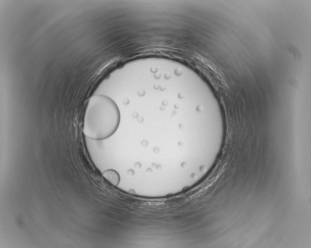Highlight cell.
Masks as SVG:
<instances>
[{"label":"cell","instance_id":"1","mask_svg":"<svg viewBox=\"0 0 311 248\" xmlns=\"http://www.w3.org/2000/svg\"><path fill=\"white\" fill-rule=\"evenodd\" d=\"M120 118L119 108L112 98L103 94L93 95L85 110L83 133L93 140L106 139L116 131Z\"/></svg>","mask_w":311,"mask_h":248},{"label":"cell","instance_id":"2","mask_svg":"<svg viewBox=\"0 0 311 248\" xmlns=\"http://www.w3.org/2000/svg\"><path fill=\"white\" fill-rule=\"evenodd\" d=\"M102 176L103 179L114 186H117L120 183V175L114 169H109L105 170L102 173Z\"/></svg>","mask_w":311,"mask_h":248}]
</instances>
